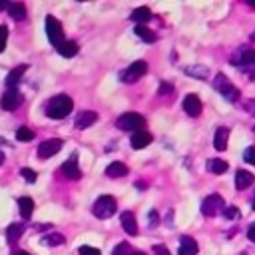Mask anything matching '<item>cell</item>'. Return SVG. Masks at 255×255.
I'll list each match as a JSON object with an SVG mask.
<instances>
[{
    "instance_id": "d4e9b609",
    "label": "cell",
    "mask_w": 255,
    "mask_h": 255,
    "mask_svg": "<svg viewBox=\"0 0 255 255\" xmlns=\"http://www.w3.org/2000/svg\"><path fill=\"white\" fill-rule=\"evenodd\" d=\"M8 14H10L16 22H20V20L26 18V8H24V4H20V2H10V4H8Z\"/></svg>"
},
{
    "instance_id": "6da1fadb",
    "label": "cell",
    "mask_w": 255,
    "mask_h": 255,
    "mask_svg": "<svg viewBox=\"0 0 255 255\" xmlns=\"http://www.w3.org/2000/svg\"><path fill=\"white\" fill-rule=\"evenodd\" d=\"M72 108H74L72 98L66 96V94H58V96H54V98L46 104V116H48L50 120H64V118L72 112Z\"/></svg>"
},
{
    "instance_id": "ac0fdd59",
    "label": "cell",
    "mask_w": 255,
    "mask_h": 255,
    "mask_svg": "<svg viewBox=\"0 0 255 255\" xmlns=\"http://www.w3.org/2000/svg\"><path fill=\"white\" fill-rule=\"evenodd\" d=\"M120 221H122V227L128 235H137V223H135V215L131 211H124L120 215Z\"/></svg>"
},
{
    "instance_id": "52a82bcc",
    "label": "cell",
    "mask_w": 255,
    "mask_h": 255,
    "mask_svg": "<svg viewBox=\"0 0 255 255\" xmlns=\"http://www.w3.org/2000/svg\"><path fill=\"white\" fill-rule=\"evenodd\" d=\"M223 209H225V201H223V197L217 195V193H211V195H207V197L201 201V213H203L205 217H215V215L223 213Z\"/></svg>"
},
{
    "instance_id": "836d02e7",
    "label": "cell",
    "mask_w": 255,
    "mask_h": 255,
    "mask_svg": "<svg viewBox=\"0 0 255 255\" xmlns=\"http://www.w3.org/2000/svg\"><path fill=\"white\" fill-rule=\"evenodd\" d=\"M78 253H80V255H102V253H100V249L90 247V245H82V247L78 249Z\"/></svg>"
},
{
    "instance_id": "7bdbcfd3",
    "label": "cell",
    "mask_w": 255,
    "mask_h": 255,
    "mask_svg": "<svg viewBox=\"0 0 255 255\" xmlns=\"http://www.w3.org/2000/svg\"><path fill=\"white\" fill-rule=\"evenodd\" d=\"M247 4H249L251 8H255V2H253V0H247Z\"/></svg>"
},
{
    "instance_id": "4316f807",
    "label": "cell",
    "mask_w": 255,
    "mask_h": 255,
    "mask_svg": "<svg viewBox=\"0 0 255 255\" xmlns=\"http://www.w3.org/2000/svg\"><path fill=\"white\" fill-rule=\"evenodd\" d=\"M133 34H135L137 38H141L143 42H147V44L155 42V34H153L149 28H145V26H135V28H133Z\"/></svg>"
},
{
    "instance_id": "ee69618b",
    "label": "cell",
    "mask_w": 255,
    "mask_h": 255,
    "mask_svg": "<svg viewBox=\"0 0 255 255\" xmlns=\"http://www.w3.org/2000/svg\"><path fill=\"white\" fill-rule=\"evenodd\" d=\"M2 163H4V153L0 151V165H2Z\"/></svg>"
},
{
    "instance_id": "44dd1931",
    "label": "cell",
    "mask_w": 255,
    "mask_h": 255,
    "mask_svg": "<svg viewBox=\"0 0 255 255\" xmlns=\"http://www.w3.org/2000/svg\"><path fill=\"white\" fill-rule=\"evenodd\" d=\"M129 18L135 22V26H143V24H145V22L151 18V10H149L147 6H139V8L131 10Z\"/></svg>"
},
{
    "instance_id": "8fae6325",
    "label": "cell",
    "mask_w": 255,
    "mask_h": 255,
    "mask_svg": "<svg viewBox=\"0 0 255 255\" xmlns=\"http://www.w3.org/2000/svg\"><path fill=\"white\" fill-rule=\"evenodd\" d=\"M60 171L68 177V179H80L82 177V171H80V165H78V153H72L60 167Z\"/></svg>"
},
{
    "instance_id": "5bb4252c",
    "label": "cell",
    "mask_w": 255,
    "mask_h": 255,
    "mask_svg": "<svg viewBox=\"0 0 255 255\" xmlns=\"http://www.w3.org/2000/svg\"><path fill=\"white\" fill-rule=\"evenodd\" d=\"M183 110L187 112V116L197 118V116L201 114V102H199V98H197L195 94L185 96V98H183Z\"/></svg>"
},
{
    "instance_id": "2e32d148",
    "label": "cell",
    "mask_w": 255,
    "mask_h": 255,
    "mask_svg": "<svg viewBox=\"0 0 255 255\" xmlns=\"http://www.w3.org/2000/svg\"><path fill=\"white\" fill-rule=\"evenodd\" d=\"M197 253V241L189 235H183L179 237V249H177V255H195Z\"/></svg>"
},
{
    "instance_id": "7402d4cb",
    "label": "cell",
    "mask_w": 255,
    "mask_h": 255,
    "mask_svg": "<svg viewBox=\"0 0 255 255\" xmlns=\"http://www.w3.org/2000/svg\"><path fill=\"white\" fill-rule=\"evenodd\" d=\"M106 175L112 177V179L124 177V175H128V165L122 163V161H112V163L106 167Z\"/></svg>"
},
{
    "instance_id": "f6af8a7d",
    "label": "cell",
    "mask_w": 255,
    "mask_h": 255,
    "mask_svg": "<svg viewBox=\"0 0 255 255\" xmlns=\"http://www.w3.org/2000/svg\"><path fill=\"white\" fill-rule=\"evenodd\" d=\"M16 255H30V253H26V251H18Z\"/></svg>"
},
{
    "instance_id": "5b68a950",
    "label": "cell",
    "mask_w": 255,
    "mask_h": 255,
    "mask_svg": "<svg viewBox=\"0 0 255 255\" xmlns=\"http://www.w3.org/2000/svg\"><path fill=\"white\" fill-rule=\"evenodd\" d=\"M213 88H215L227 102H237V100H239V90L231 84V80L225 78V74H217V76H215Z\"/></svg>"
},
{
    "instance_id": "7a4b0ae2",
    "label": "cell",
    "mask_w": 255,
    "mask_h": 255,
    "mask_svg": "<svg viewBox=\"0 0 255 255\" xmlns=\"http://www.w3.org/2000/svg\"><path fill=\"white\" fill-rule=\"evenodd\" d=\"M231 62L241 74H245L249 80H255V50L253 48H241L233 56Z\"/></svg>"
},
{
    "instance_id": "484cf974",
    "label": "cell",
    "mask_w": 255,
    "mask_h": 255,
    "mask_svg": "<svg viewBox=\"0 0 255 255\" xmlns=\"http://www.w3.org/2000/svg\"><path fill=\"white\" fill-rule=\"evenodd\" d=\"M227 169H229L227 161H223V159H207V171L219 175V173H225Z\"/></svg>"
},
{
    "instance_id": "d6986e66",
    "label": "cell",
    "mask_w": 255,
    "mask_h": 255,
    "mask_svg": "<svg viewBox=\"0 0 255 255\" xmlns=\"http://www.w3.org/2000/svg\"><path fill=\"white\" fill-rule=\"evenodd\" d=\"M253 179H255V175H253L251 171H247V169H237V173H235V187H237V189H247V187L253 183Z\"/></svg>"
},
{
    "instance_id": "4dcf8cb0",
    "label": "cell",
    "mask_w": 255,
    "mask_h": 255,
    "mask_svg": "<svg viewBox=\"0 0 255 255\" xmlns=\"http://www.w3.org/2000/svg\"><path fill=\"white\" fill-rule=\"evenodd\" d=\"M112 255H133V249H131V245H129L128 241H122L120 245L114 247Z\"/></svg>"
},
{
    "instance_id": "8d00e7d4",
    "label": "cell",
    "mask_w": 255,
    "mask_h": 255,
    "mask_svg": "<svg viewBox=\"0 0 255 255\" xmlns=\"http://www.w3.org/2000/svg\"><path fill=\"white\" fill-rule=\"evenodd\" d=\"M153 255H171V253H169V249L165 245H155L153 247Z\"/></svg>"
},
{
    "instance_id": "ba28073f",
    "label": "cell",
    "mask_w": 255,
    "mask_h": 255,
    "mask_svg": "<svg viewBox=\"0 0 255 255\" xmlns=\"http://www.w3.org/2000/svg\"><path fill=\"white\" fill-rule=\"evenodd\" d=\"M147 72V64L143 60H135L133 64H129L122 74H120V80L126 82V84H133L135 80H139L141 76H145Z\"/></svg>"
},
{
    "instance_id": "83f0119b",
    "label": "cell",
    "mask_w": 255,
    "mask_h": 255,
    "mask_svg": "<svg viewBox=\"0 0 255 255\" xmlns=\"http://www.w3.org/2000/svg\"><path fill=\"white\" fill-rule=\"evenodd\" d=\"M185 74L195 76V78H201V80H205V78L209 76L207 68H203V66H187V68H185Z\"/></svg>"
},
{
    "instance_id": "f35d334b",
    "label": "cell",
    "mask_w": 255,
    "mask_h": 255,
    "mask_svg": "<svg viewBox=\"0 0 255 255\" xmlns=\"http://www.w3.org/2000/svg\"><path fill=\"white\" fill-rule=\"evenodd\" d=\"M247 237H249V239L255 243V223H251V225L247 227Z\"/></svg>"
},
{
    "instance_id": "7dc6e473",
    "label": "cell",
    "mask_w": 255,
    "mask_h": 255,
    "mask_svg": "<svg viewBox=\"0 0 255 255\" xmlns=\"http://www.w3.org/2000/svg\"><path fill=\"white\" fill-rule=\"evenodd\" d=\"M251 40H253V42H255V32H253V34H251Z\"/></svg>"
},
{
    "instance_id": "1f68e13d",
    "label": "cell",
    "mask_w": 255,
    "mask_h": 255,
    "mask_svg": "<svg viewBox=\"0 0 255 255\" xmlns=\"http://www.w3.org/2000/svg\"><path fill=\"white\" fill-rule=\"evenodd\" d=\"M223 217H225L227 221H233V219H237V217H239V209H237L235 205H229V207H225V209H223Z\"/></svg>"
},
{
    "instance_id": "bcb514c9",
    "label": "cell",
    "mask_w": 255,
    "mask_h": 255,
    "mask_svg": "<svg viewBox=\"0 0 255 255\" xmlns=\"http://www.w3.org/2000/svg\"><path fill=\"white\" fill-rule=\"evenodd\" d=\"M133 255H145L143 251H133Z\"/></svg>"
},
{
    "instance_id": "9a60e30c",
    "label": "cell",
    "mask_w": 255,
    "mask_h": 255,
    "mask_svg": "<svg viewBox=\"0 0 255 255\" xmlns=\"http://www.w3.org/2000/svg\"><path fill=\"white\" fill-rule=\"evenodd\" d=\"M227 139H229V128L219 126V128L215 129V133H213V147H215L217 151H223V149L227 147Z\"/></svg>"
},
{
    "instance_id": "30bf717a",
    "label": "cell",
    "mask_w": 255,
    "mask_h": 255,
    "mask_svg": "<svg viewBox=\"0 0 255 255\" xmlns=\"http://www.w3.org/2000/svg\"><path fill=\"white\" fill-rule=\"evenodd\" d=\"M62 145H64V141H62L60 137H50V139H46L44 143H40V147H38V157H40V159H48V157L56 155V153L62 149Z\"/></svg>"
},
{
    "instance_id": "3957f363",
    "label": "cell",
    "mask_w": 255,
    "mask_h": 255,
    "mask_svg": "<svg viewBox=\"0 0 255 255\" xmlns=\"http://www.w3.org/2000/svg\"><path fill=\"white\" fill-rule=\"evenodd\" d=\"M116 211H118V201H116V197H112V195H102V197H98L96 203L92 205V213H94L98 219H108V217H112Z\"/></svg>"
},
{
    "instance_id": "277c9868",
    "label": "cell",
    "mask_w": 255,
    "mask_h": 255,
    "mask_svg": "<svg viewBox=\"0 0 255 255\" xmlns=\"http://www.w3.org/2000/svg\"><path fill=\"white\" fill-rule=\"evenodd\" d=\"M116 126L124 131H139V129H145V118L135 112H126L118 118Z\"/></svg>"
},
{
    "instance_id": "603a6c76",
    "label": "cell",
    "mask_w": 255,
    "mask_h": 255,
    "mask_svg": "<svg viewBox=\"0 0 255 255\" xmlns=\"http://www.w3.org/2000/svg\"><path fill=\"white\" fill-rule=\"evenodd\" d=\"M18 209H20V215L24 219H30L32 213H34V201H32V197H28V195L18 197Z\"/></svg>"
},
{
    "instance_id": "ffe728a7",
    "label": "cell",
    "mask_w": 255,
    "mask_h": 255,
    "mask_svg": "<svg viewBox=\"0 0 255 255\" xmlns=\"http://www.w3.org/2000/svg\"><path fill=\"white\" fill-rule=\"evenodd\" d=\"M24 229H26V223H10L8 229H6V241H8L10 245H14V243L22 237Z\"/></svg>"
},
{
    "instance_id": "60d3db41",
    "label": "cell",
    "mask_w": 255,
    "mask_h": 255,
    "mask_svg": "<svg viewBox=\"0 0 255 255\" xmlns=\"http://www.w3.org/2000/svg\"><path fill=\"white\" fill-rule=\"evenodd\" d=\"M247 112H251V114H255V102L253 100H249V102H245V106H243Z\"/></svg>"
},
{
    "instance_id": "e575fe53",
    "label": "cell",
    "mask_w": 255,
    "mask_h": 255,
    "mask_svg": "<svg viewBox=\"0 0 255 255\" xmlns=\"http://www.w3.org/2000/svg\"><path fill=\"white\" fill-rule=\"evenodd\" d=\"M243 159H245L247 163L255 165V147H247V149L243 151Z\"/></svg>"
},
{
    "instance_id": "74e56055",
    "label": "cell",
    "mask_w": 255,
    "mask_h": 255,
    "mask_svg": "<svg viewBox=\"0 0 255 255\" xmlns=\"http://www.w3.org/2000/svg\"><path fill=\"white\" fill-rule=\"evenodd\" d=\"M147 219H149V227L153 229V227H157V211H149V215H147Z\"/></svg>"
},
{
    "instance_id": "d590c367",
    "label": "cell",
    "mask_w": 255,
    "mask_h": 255,
    "mask_svg": "<svg viewBox=\"0 0 255 255\" xmlns=\"http://www.w3.org/2000/svg\"><path fill=\"white\" fill-rule=\"evenodd\" d=\"M6 40H8V26H0V52H4V46H6Z\"/></svg>"
},
{
    "instance_id": "c3c4849f",
    "label": "cell",
    "mask_w": 255,
    "mask_h": 255,
    "mask_svg": "<svg viewBox=\"0 0 255 255\" xmlns=\"http://www.w3.org/2000/svg\"><path fill=\"white\" fill-rule=\"evenodd\" d=\"M253 209H255V199H253Z\"/></svg>"
},
{
    "instance_id": "4fadbf2b",
    "label": "cell",
    "mask_w": 255,
    "mask_h": 255,
    "mask_svg": "<svg viewBox=\"0 0 255 255\" xmlns=\"http://www.w3.org/2000/svg\"><path fill=\"white\" fill-rule=\"evenodd\" d=\"M26 70H28L26 64H20V66H16L14 70H10L8 76H6V90H16V86L20 84L22 76L26 74Z\"/></svg>"
},
{
    "instance_id": "d6a6232c",
    "label": "cell",
    "mask_w": 255,
    "mask_h": 255,
    "mask_svg": "<svg viewBox=\"0 0 255 255\" xmlns=\"http://www.w3.org/2000/svg\"><path fill=\"white\" fill-rule=\"evenodd\" d=\"M20 175H22L28 183H34V181H36V171L30 169V167H22V169H20Z\"/></svg>"
},
{
    "instance_id": "e0dca14e",
    "label": "cell",
    "mask_w": 255,
    "mask_h": 255,
    "mask_svg": "<svg viewBox=\"0 0 255 255\" xmlns=\"http://www.w3.org/2000/svg\"><path fill=\"white\" fill-rule=\"evenodd\" d=\"M147 143H151V133L147 129H139L131 133V147L133 149H143Z\"/></svg>"
},
{
    "instance_id": "8992f818",
    "label": "cell",
    "mask_w": 255,
    "mask_h": 255,
    "mask_svg": "<svg viewBox=\"0 0 255 255\" xmlns=\"http://www.w3.org/2000/svg\"><path fill=\"white\" fill-rule=\"evenodd\" d=\"M46 36L54 48H58L66 42L64 40V28H62L60 20H56L54 16H46Z\"/></svg>"
},
{
    "instance_id": "7c38bea8",
    "label": "cell",
    "mask_w": 255,
    "mask_h": 255,
    "mask_svg": "<svg viewBox=\"0 0 255 255\" xmlns=\"http://www.w3.org/2000/svg\"><path fill=\"white\" fill-rule=\"evenodd\" d=\"M98 122V114L94 112V110H82L78 116H76V128L78 129H86V128H90V126H94Z\"/></svg>"
},
{
    "instance_id": "ab89813d",
    "label": "cell",
    "mask_w": 255,
    "mask_h": 255,
    "mask_svg": "<svg viewBox=\"0 0 255 255\" xmlns=\"http://www.w3.org/2000/svg\"><path fill=\"white\" fill-rule=\"evenodd\" d=\"M171 90H173V88H171V86H169V84H165V82H163V84H161V86H159V96H163V94H165V92H167V94H169V92H171Z\"/></svg>"
},
{
    "instance_id": "f1b7e54d",
    "label": "cell",
    "mask_w": 255,
    "mask_h": 255,
    "mask_svg": "<svg viewBox=\"0 0 255 255\" xmlns=\"http://www.w3.org/2000/svg\"><path fill=\"white\" fill-rule=\"evenodd\" d=\"M34 137H36V133H34L30 128H24V126H22V128L16 129V139H18V141H32Z\"/></svg>"
},
{
    "instance_id": "cb8c5ba5",
    "label": "cell",
    "mask_w": 255,
    "mask_h": 255,
    "mask_svg": "<svg viewBox=\"0 0 255 255\" xmlns=\"http://www.w3.org/2000/svg\"><path fill=\"white\" fill-rule=\"evenodd\" d=\"M58 50V54L60 56H64V58H72V56H76L78 54V42H74V40H66L62 46H58L56 48Z\"/></svg>"
},
{
    "instance_id": "f546056e",
    "label": "cell",
    "mask_w": 255,
    "mask_h": 255,
    "mask_svg": "<svg viewBox=\"0 0 255 255\" xmlns=\"http://www.w3.org/2000/svg\"><path fill=\"white\" fill-rule=\"evenodd\" d=\"M66 241V237L62 235V233H52V235H46V237H42V243L44 245H62Z\"/></svg>"
},
{
    "instance_id": "b9f144b4",
    "label": "cell",
    "mask_w": 255,
    "mask_h": 255,
    "mask_svg": "<svg viewBox=\"0 0 255 255\" xmlns=\"http://www.w3.org/2000/svg\"><path fill=\"white\" fill-rule=\"evenodd\" d=\"M4 8L8 10V2H0V10H4Z\"/></svg>"
},
{
    "instance_id": "9c48e42d",
    "label": "cell",
    "mask_w": 255,
    "mask_h": 255,
    "mask_svg": "<svg viewBox=\"0 0 255 255\" xmlns=\"http://www.w3.org/2000/svg\"><path fill=\"white\" fill-rule=\"evenodd\" d=\"M24 102V96L18 90H6L4 96L0 98V108L6 112H12L16 108H20V104Z\"/></svg>"
}]
</instances>
